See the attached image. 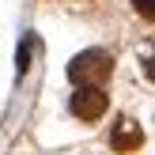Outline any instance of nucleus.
<instances>
[{
	"label": "nucleus",
	"instance_id": "20e7f679",
	"mask_svg": "<svg viewBox=\"0 0 155 155\" xmlns=\"http://www.w3.org/2000/svg\"><path fill=\"white\" fill-rule=\"evenodd\" d=\"M133 8L144 15V19H155V0H133Z\"/></svg>",
	"mask_w": 155,
	"mask_h": 155
},
{
	"label": "nucleus",
	"instance_id": "39448f33",
	"mask_svg": "<svg viewBox=\"0 0 155 155\" xmlns=\"http://www.w3.org/2000/svg\"><path fill=\"white\" fill-rule=\"evenodd\" d=\"M140 68H144L148 80H155V53H144V57H140Z\"/></svg>",
	"mask_w": 155,
	"mask_h": 155
},
{
	"label": "nucleus",
	"instance_id": "f03ea898",
	"mask_svg": "<svg viewBox=\"0 0 155 155\" xmlns=\"http://www.w3.org/2000/svg\"><path fill=\"white\" fill-rule=\"evenodd\" d=\"M106 106H110V95L102 87H76L72 98H68V110L80 121H98L106 114Z\"/></svg>",
	"mask_w": 155,
	"mask_h": 155
},
{
	"label": "nucleus",
	"instance_id": "f257e3e1",
	"mask_svg": "<svg viewBox=\"0 0 155 155\" xmlns=\"http://www.w3.org/2000/svg\"><path fill=\"white\" fill-rule=\"evenodd\" d=\"M114 76V53L110 49H83L68 61V80L76 87H102Z\"/></svg>",
	"mask_w": 155,
	"mask_h": 155
},
{
	"label": "nucleus",
	"instance_id": "7ed1b4c3",
	"mask_svg": "<svg viewBox=\"0 0 155 155\" xmlns=\"http://www.w3.org/2000/svg\"><path fill=\"white\" fill-rule=\"evenodd\" d=\"M140 144H144V129H140V121H133V117H117V121H114V129H110V148L117 151V155H133V151H140Z\"/></svg>",
	"mask_w": 155,
	"mask_h": 155
}]
</instances>
